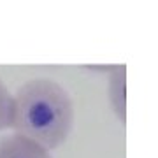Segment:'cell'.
I'll return each instance as SVG.
<instances>
[{
  "label": "cell",
  "instance_id": "cell-1",
  "mask_svg": "<svg viewBox=\"0 0 158 158\" xmlns=\"http://www.w3.org/2000/svg\"><path fill=\"white\" fill-rule=\"evenodd\" d=\"M12 125L16 134L39 142L46 149L65 144L72 132L76 109L69 91L58 81L34 77L12 93Z\"/></svg>",
  "mask_w": 158,
  "mask_h": 158
},
{
  "label": "cell",
  "instance_id": "cell-2",
  "mask_svg": "<svg viewBox=\"0 0 158 158\" xmlns=\"http://www.w3.org/2000/svg\"><path fill=\"white\" fill-rule=\"evenodd\" d=\"M0 158H53L51 151L21 134L0 137Z\"/></svg>",
  "mask_w": 158,
  "mask_h": 158
},
{
  "label": "cell",
  "instance_id": "cell-3",
  "mask_svg": "<svg viewBox=\"0 0 158 158\" xmlns=\"http://www.w3.org/2000/svg\"><path fill=\"white\" fill-rule=\"evenodd\" d=\"M107 97L111 102V107L114 109V113L118 116L121 123H125L127 119V67L125 65H118L111 70L109 76V85H107Z\"/></svg>",
  "mask_w": 158,
  "mask_h": 158
},
{
  "label": "cell",
  "instance_id": "cell-4",
  "mask_svg": "<svg viewBox=\"0 0 158 158\" xmlns=\"http://www.w3.org/2000/svg\"><path fill=\"white\" fill-rule=\"evenodd\" d=\"M12 107H14L12 91L9 90L7 85L0 79V132L11 128V125H12Z\"/></svg>",
  "mask_w": 158,
  "mask_h": 158
}]
</instances>
